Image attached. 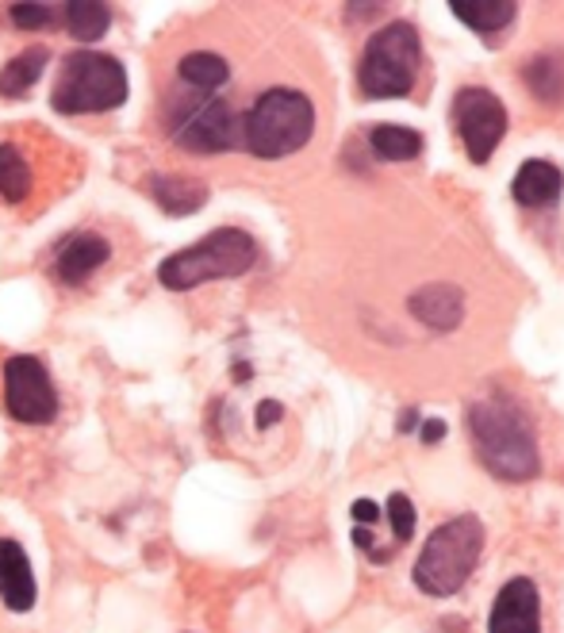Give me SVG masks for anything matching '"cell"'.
Wrapping results in <instances>:
<instances>
[{"mask_svg": "<svg viewBox=\"0 0 564 633\" xmlns=\"http://www.w3.org/2000/svg\"><path fill=\"white\" fill-rule=\"evenodd\" d=\"M468 430H473L476 457L496 473L499 480H534L542 473V457H538L534 426H530L527 411L507 396H488L468 408Z\"/></svg>", "mask_w": 564, "mask_h": 633, "instance_id": "6da1fadb", "label": "cell"}, {"mask_svg": "<svg viewBox=\"0 0 564 633\" xmlns=\"http://www.w3.org/2000/svg\"><path fill=\"white\" fill-rule=\"evenodd\" d=\"M484 553V526L476 514L450 519L427 537L419 560H414V584L427 596H457L473 576L476 560Z\"/></svg>", "mask_w": 564, "mask_h": 633, "instance_id": "7a4b0ae2", "label": "cell"}, {"mask_svg": "<svg viewBox=\"0 0 564 633\" xmlns=\"http://www.w3.org/2000/svg\"><path fill=\"white\" fill-rule=\"evenodd\" d=\"M316 131V108L296 89H269L242 120V146L257 158H288L303 151Z\"/></svg>", "mask_w": 564, "mask_h": 633, "instance_id": "3957f363", "label": "cell"}, {"mask_svg": "<svg viewBox=\"0 0 564 633\" xmlns=\"http://www.w3.org/2000/svg\"><path fill=\"white\" fill-rule=\"evenodd\" d=\"M128 69H123L120 58L100 51H77L62 62L51 104L62 115L112 112V108H120L128 100Z\"/></svg>", "mask_w": 564, "mask_h": 633, "instance_id": "277c9868", "label": "cell"}, {"mask_svg": "<svg viewBox=\"0 0 564 633\" xmlns=\"http://www.w3.org/2000/svg\"><path fill=\"white\" fill-rule=\"evenodd\" d=\"M257 246L246 231L239 226H219L208 238H200L196 246L177 249L162 262L158 277L166 288L174 292H188V288H200L208 280H223V277H242V273L254 265Z\"/></svg>", "mask_w": 564, "mask_h": 633, "instance_id": "5b68a950", "label": "cell"}, {"mask_svg": "<svg viewBox=\"0 0 564 633\" xmlns=\"http://www.w3.org/2000/svg\"><path fill=\"white\" fill-rule=\"evenodd\" d=\"M419 62H422L419 31H414L407 20H396V23H388V27H380L369 43H365L357 85H362V92L369 100L407 97L414 77H419Z\"/></svg>", "mask_w": 564, "mask_h": 633, "instance_id": "8992f818", "label": "cell"}, {"mask_svg": "<svg viewBox=\"0 0 564 633\" xmlns=\"http://www.w3.org/2000/svg\"><path fill=\"white\" fill-rule=\"evenodd\" d=\"M169 127H174L177 146L192 154H223L231 146L242 143V123L231 112V104L223 100H192L181 112L169 115Z\"/></svg>", "mask_w": 564, "mask_h": 633, "instance_id": "52a82bcc", "label": "cell"}, {"mask_svg": "<svg viewBox=\"0 0 564 633\" xmlns=\"http://www.w3.org/2000/svg\"><path fill=\"white\" fill-rule=\"evenodd\" d=\"M4 403L8 415L27 426H46L58 415V396H54L51 373L38 357L15 354L4 362Z\"/></svg>", "mask_w": 564, "mask_h": 633, "instance_id": "ba28073f", "label": "cell"}, {"mask_svg": "<svg viewBox=\"0 0 564 633\" xmlns=\"http://www.w3.org/2000/svg\"><path fill=\"white\" fill-rule=\"evenodd\" d=\"M453 123H457V135L465 143L468 158L480 166L496 154V146L507 135V108L496 92L488 89H461L453 100Z\"/></svg>", "mask_w": 564, "mask_h": 633, "instance_id": "9c48e42d", "label": "cell"}, {"mask_svg": "<svg viewBox=\"0 0 564 633\" xmlns=\"http://www.w3.org/2000/svg\"><path fill=\"white\" fill-rule=\"evenodd\" d=\"M488 633H542V603H538V588L530 580H511L496 596L491 607Z\"/></svg>", "mask_w": 564, "mask_h": 633, "instance_id": "30bf717a", "label": "cell"}, {"mask_svg": "<svg viewBox=\"0 0 564 633\" xmlns=\"http://www.w3.org/2000/svg\"><path fill=\"white\" fill-rule=\"evenodd\" d=\"M35 576H31V560L20 542L0 537V599L8 611H31L35 607Z\"/></svg>", "mask_w": 564, "mask_h": 633, "instance_id": "8fae6325", "label": "cell"}, {"mask_svg": "<svg viewBox=\"0 0 564 633\" xmlns=\"http://www.w3.org/2000/svg\"><path fill=\"white\" fill-rule=\"evenodd\" d=\"M411 315L419 323H427L430 331H453L465 319V292L457 285H427L419 292H411L407 300Z\"/></svg>", "mask_w": 564, "mask_h": 633, "instance_id": "7c38bea8", "label": "cell"}, {"mask_svg": "<svg viewBox=\"0 0 564 633\" xmlns=\"http://www.w3.org/2000/svg\"><path fill=\"white\" fill-rule=\"evenodd\" d=\"M108 254H112V246L104 234H74L54 257V273L62 285H85L108 262Z\"/></svg>", "mask_w": 564, "mask_h": 633, "instance_id": "4fadbf2b", "label": "cell"}, {"mask_svg": "<svg viewBox=\"0 0 564 633\" xmlns=\"http://www.w3.org/2000/svg\"><path fill=\"white\" fill-rule=\"evenodd\" d=\"M151 197L166 215L181 219V215H196L203 204H208V185L196 181V177H181V174H154L151 177Z\"/></svg>", "mask_w": 564, "mask_h": 633, "instance_id": "5bb4252c", "label": "cell"}, {"mask_svg": "<svg viewBox=\"0 0 564 633\" xmlns=\"http://www.w3.org/2000/svg\"><path fill=\"white\" fill-rule=\"evenodd\" d=\"M561 189H564L561 169L542 158L522 162L519 174H515V185H511L515 200H519L522 208H550L553 200L561 197Z\"/></svg>", "mask_w": 564, "mask_h": 633, "instance_id": "9a60e30c", "label": "cell"}, {"mask_svg": "<svg viewBox=\"0 0 564 633\" xmlns=\"http://www.w3.org/2000/svg\"><path fill=\"white\" fill-rule=\"evenodd\" d=\"M522 81H527L530 97L542 104H564V51H538L522 66Z\"/></svg>", "mask_w": 564, "mask_h": 633, "instance_id": "2e32d148", "label": "cell"}, {"mask_svg": "<svg viewBox=\"0 0 564 633\" xmlns=\"http://www.w3.org/2000/svg\"><path fill=\"white\" fill-rule=\"evenodd\" d=\"M46 62H51V51L46 46H27V51H20L12 62H8L4 69H0V97H27L31 85L43 77Z\"/></svg>", "mask_w": 564, "mask_h": 633, "instance_id": "e0dca14e", "label": "cell"}, {"mask_svg": "<svg viewBox=\"0 0 564 633\" xmlns=\"http://www.w3.org/2000/svg\"><path fill=\"white\" fill-rule=\"evenodd\" d=\"M450 8L465 27L480 31V35H491V31L507 27V23L515 20V12H519L511 0H480V4H476V0H453Z\"/></svg>", "mask_w": 564, "mask_h": 633, "instance_id": "ac0fdd59", "label": "cell"}, {"mask_svg": "<svg viewBox=\"0 0 564 633\" xmlns=\"http://www.w3.org/2000/svg\"><path fill=\"white\" fill-rule=\"evenodd\" d=\"M108 27H112L108 4H97V0H74V4H66V31L77 43H97V38L108 35Z\"/></svg>", "mask_w": 564, "mask_h": 633, "instance_id": "d6986e66", "label": "cell"}, {"mask_svg": "<svg viewBox=\"0 0 564 633\" xmlns=\"http://www.w3.org/2000/svg\"><path fill=\"white\" fill-rule=\"evenodd\" d=\"M373 143V154L384 162H411L422 154V135L411 127H396V123H380V127H373L369 135Z\"/></svg>", "mask_w": 564, "mask_h": 633, "instance_id": "ffe728a7", "label": "cell"}, {"mask_svg": "<svg viewBox=\"0 0 564 633\" xmlns=\"http://www.w3.org/2000/svg\"><path fill=\"white\" fill-rule=\"evenodd\" d=\"M177 77L188 85V89H219V85L231 77V69H226V62L219 58V54H208V51H196V54H185L181 62H177Z\"/></svg>", "mask_w": 564, "mask_h": 633, "instance_id": "44dd1931", "label": "cell"}, {"mask_svg": "<svg viewBox=\"0 0 564 633\" xmlns=\"http://www.w3.org/2000/svg\"><path fill=\"white\" fill-rule=\"evenodd\" d=\"M27 192H31V166L12 143H4L0 146V197L8 204H23Z\"/></svg>", "mask_w": 564, "mask_h": 633, "instance_id": "7402d4cb", "label": "cell"}, {"mask_svg": "<svg viewBox=\"0 0 564 633\" xmlns=\"http://www.w3.org/2000/svg\"><path fill=\"white\" fill-rule=\"evenodd\" d=\"M388 522H391V530H396V542H411L414 507H411V499H407L403 491H396V496L388 499Z\"/></svg>", "mask_w": 564, "mask_h": 633, "instance_id": "603a6c76", "label": "cell"}, {"mask_svg": "<svg viewBox=\"0 0 564 633\" xmlns=\"http://www.w3.org/2000/svg\"><path fill=\"white\" fill-rule=\"evenodd\" d=\"M8 15H12L15 27H23V31H38L51 23V8L46 4H12L8 8Z\"/></svg>", "mask_w": 564, "mask_h": 633, "instance_id": "cb8c5ba5", "label": "cell"}, {"mask_svg": "<svg viewBox=\"0 0 564 633\" xmlns=\"http://www.w3.org/2000/svg\"><path fill=\"white\" fill-rule=\"evenodd\" d=\"M350 514H354L357 526H373V522L380 519V507H376L373 499H357V503L350 507Z\"/></svg>", "mask_w": 564, "mask_h": 633, "instance_id": "d4e9b609", "label": "cell"}, {"mask_svg": "<svg viewBox=\"0 0 564 633\" xmlns=\"http://www.w3.org/2000/svg\"><path fill=\"white\" fill-rule=\"evenodd\" d=\"M280 419H285V408H280V403L277 400H262V403H257V426H273V422H280Z\"/></svg>", "mask_w": 564, "mask_h": 633, "instance_id": "484cf974", "label": "cell"}, {"mask_svg": "<svg viewBox=\"0 0 564 633\" xmlns=\"http://www.w3.org/2000/svg\"><path fill=\"white\" fill-rule=\"evenodd\" d=\"M442 437H445V422L442 419H427V422H422V442L438 445Z\"/></svg>", "mask_w": 564, "mask_h": 633, "instance_id": "4316f807", "label": "cell"}, {"mask_svg": "<svg viewBox=\"0 0 564 633\" xmlns=\"http://www.w3.org/2000/svg\"><path fill=\"white\" fill-rule=\"evenodd\" d=\"M354 545L357 549H365V553H373V534L365 526H354Z\"/></svg>", "mask_w": 564, "mask_h": 633, "instance_id": "83f0119b", "label": "cell"}, {"mask_svg": "<svg viewBox=\"0 0 564 633\" xmlns=\"http://www.w3.org/2000/svg\"><path fill=\"white\" fill-rule=\"evenodd\" d=\"M346 12L350 15H376V12H384V4H350Z\"/></svg>", "mask_w": 564, "mask_h": 633, "instance_id": "f1b7e54d", "label": "cell"}, {"mask_svg": "<svg viewBox=\"0 0 564 633\" xmlns=\"http://www.w3.org/2000/svg\"><path fill=\"white\" fill-rule=\"evenodd\" d=\"M231 377H234V380H250V377H254V369H250V365H234Z\"/></svg>", "mask_w": 564, "mask_h": 633, "instance_id": "f546056e", "label": "cell"}, {"mask_svg": "<svg viewBox=\"0 0 564 633\" xmlns=\"http://www.w3.org/2000/svg\"><path fill=\"white\" fill-rule=\"evenodd\" d=\"M414 419H419L414 411H403V419H399V430H414Z\"/></svg>", "mask_w": 564, "mask_h": 633, "instance_id": "4dcf8cb0", "label": "cell"}]
</instances>
